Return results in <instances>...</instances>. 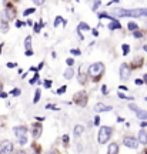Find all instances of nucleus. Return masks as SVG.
<instances>
[{
    "mask_svg": "<svg viewBox=\"0 0 147 154\" xmlns=\"http://www.w3.org/2000/svg\"><path fill=\"white\" fill-rule=\"evenodd\" d=\"M144 50H146V51H147V46H144Z\"/></svg>",
    "mask_w": 147,
    "mask_h": 154,
    "instance_id": "nucleus-53",
    "label": "nucleus"
},
{
    "mask_svg": "<svg viewBox=\"0 0 147 154\" xmlns=\"http://www.w3.org/2000/svg\"><path fill=\"white\" fill-rule=\"evenodd\" d=\"M136 84H137V86H142V84H143V80H140V79H137V80H136Z\"/></svg>",
    "mask_w": 147,
    "mask_h": 154,
    "instance_id": "nucleus-44",
    "label": "nucleus"
},
{
    "mask_svg": "<svg viewBox=\"0 0 147 154\" xmlns=\"http://www.w3.org/2000/svg\"><path fill=\"white\" fill-rule=\"evenodd\" d=\"M79 82L84 84L86 83V76H84V73H83V67H80V77H79Z\"/></svg>",
    "mask_w": 147,
    "mask_h": 154,
    "instance_id": "nucleus-18",
    "label": "nucleus"
},
{
    "mask_svg": "<svg viewBox=\"0 0 147 154\" xmlns=\"http://www.w3.org/2000/svg\"><path fill=\"white\" fill-rule=\"evenodd\" d=\"M70 53H71V54H74V56H79V54H80V50H79V49H73Z\"/></svg>",
    "mask_w": 147,
    "mask_h": 154,
    "instance_id": "nucleus-34",
    "label": "nucleus"
},
{
    "mask_svg": "<svg viewBox=\"0 0 147 154\" xmlns=\"http://www.w3.org/2000/svg\"><path fill=\"white\" fill-rule=\"evenodd\" d=\"M73 76H74V73H73V69H71V67H69V69H67V70L64 72V79H66V80H70Z\"/></svg>",
    "mask_w": 147,
    "mask_h": 154,
    "instance_id": "nucleus-13",
    "label": "nucleus"
},
{
    "mask_svg": "<svg viewBox=\"0 0 147 154\" xmlns=\"http://www.w3.org/2000/svg\"><path fill=\"white\" fill-rule=\"evenodd\" d=\"M13 153V144L9 140H5L0 143V154H11Z\"/></svg>",
    "mask_w": 147,
    "mask_h": 154,
    "instance_id": "nucleus-4",
    "label": "nucleus"
},
{
    "mask_svg": "<svg viewBox=\"0 0 147 154\" xmlns=\"http://www.w3.org/2000/svg\"><path fill=\"white\" fill-rule=\"evenodd\" d=\"M123 143H124L126 147H129V149H137V146H139V141H137L134 137H124L123 140Z\"/></svg>",
    "mask_w": 147,
    "mask_h": 154,
    "instance_id": "nucleus-5",
    "label": "nucleus"
},
{
    "mask_svg": "<svg viewBox=\"0 0 147 154\" xmlns=\"http://www.w3.org/2000/svg\"><path fill=\"white\" fill-rule=\"evenodd\" d=\"M6 11H7V14H9V19H13V17H14V14H16V11L13 10L11 7H7V9H6Z\"/></svg>",
    "mask_w": 147,
    "mask_h": 154,
    "instance_id": "nucleus-20",
    "label": "nucleus"
},
{
    "mask_svg": "<svg viewBox=\"0 0 147 154\" xmlns=\"http://www.w3.org/2000/svg\"><path fill=\"white\" fill-rule=\"evenodd\" d=\"M42 124H34L33 126V137L34 138H39L40 136H42Z\"/></svg>",
    "mask_w": 147,
    "mask_h": 154,
    "instance_id": "nucleus-9",
    "label": "nucleus"
},
{
    "mask_svg": "<svg viewBox=\"0 0 147 154\" xmlns=\"http://www.w3.org/2000/svg\"><path fill=\"white\" fill-rule=\"evenodd\" d=\"M0 97H2V99H6V97H7V94H6V93H0Z\"/></svg>",
    "mask_w": 147,
    "mask_h": 154,
    "instance_id": "nucleus-47",
    "label": "nucleus"
},
{
    "mask_svg": "<svg viewBox=\"0 0 147 154\" xmlns=\"http://www.w3.org/2000/svg\"><path fill=\"white\" fill-rule=\"evenodd\" d=\"M142 127H147V121H143V123H142Z\"/></svg>",
    "mask_w": 147,
    "mask_h": 154,
    "instance_id": "nucleus-49",
    "label": "nucleus"
},
{
    "mask_svg": "<svg viewBox=\"0 0 147 154\" xmlns=\"http://www.w3.org/2000/svg\"><path fill=\"white\" fill-rule=\"evenodd\" d=\"M36 82H39V76H37V73L34 74V77H33L32 80H30V84H34Z\"/></svg>",
    "mask_w": 147,
    "mask_h": 154,
    "instance_id": "nucleus-30",
    "label": "nucleus"
},
{
    "mask_svg": "<svg viewBox=\"0 0 147 154\" xmlns=\"http://www.w3.org/2000/svg\"><path fill=\"white\" fill-rule=\"evenodd\" d=\"M47 154H53V153H47Z\"/></svg>",
    "mask_w": 147,
    "mask_h": 154,
    "instance_id": "nucleus-54",
    "label": "nucleus"
},
{
    "mask_svg": "<svg viewBox=\"0 0 147 154\" xmlns=\"http://www.w3.org/2000/svg\"><path fill=\"white\" fill-rule=\"evenodd\" d=\"M144 82L147 83V74H146V76H144Z\"/></svg>",
    "mask_w": 147,
    "mask_h": 154,
    "instance_id": "nucleus-51",
    "label": "nucleus"
},
{
    "mask_svg": "<svg viewBox=\"0 0 147 154\" xmlns=\"http://www.w3.org/2000/svg\"><path fill=\"white\" fill-rule=\"evenodd\" d=\"M44 26V23H40V24H34V32H36V33H39V32H40V29L43 27Z\"/></svg>",
    "mask_w": 147,
    "mask_h": 154,
    "instance_id": "nucleus-24",
    "label": "nucleus"
},
{
    "mask_svg": "<svg viewBox=\"0 0 147 154\" xmlns=\"http://www.w3.org/2000/svg\"><path fill=\"white\" fill-rule=\"evenodd\" d=\"M66 63H67V66H69V67H73L74 60H73V59H67V60H66Z\"/></svg>",
    "mask_w": 147,
    "mask_h": 154,
    "instance_id": "nucleus-29",
    "label": "nucleus"
},
{
    "mask_svg": "<svg viewBox=\"0 0 147 154\" xmlns=\"http://www.w3.org/2000/svg\"><path fill=\"white\" fill-rule=\"evenodd\" d=\"M43 3H44V2H42V0H36V2H34V5H36V6H42Z\"/></svg>",
    "mask_w": 147,
    "mask_h": 154,
    "instance_id": "nucleus-41",
    "label": "nucleus"
},
{
    "mask_svg": "<svg viewBox=\"0 0 147 154\" xmlns=\"http://www.w3.org/2000/svg\"><path fill=\"white\" fill-rule=\"evenodd\" d=\"M46 109H50V110H55V111L59 110V109H57L56 106H53V104H47V106H46Z\"/></svg>",
    "mask_w": 147,
    "mask_h": 154,
    "instance_id": "nucleus-32",
    "label": "nucleus"
},
{
    "mask_svg": "<svg viewBox=\"0 0 147 154\" xmlns=\"http://www.w3.org/2000/svg\"><path fill=\"white\" fill-rule=\"evenodd\" d=\"M19 143L24 146V144H27V137H23V138H19Z\"/></svg>",
    "mask_w": 147,
    "mask_h": 154,
    "instance_id": "nucleus-28",
    "label": "nucleus"
},
{
    "mask_svg": "<svg viewBox=\"0 0 147 154\" xmlns=\"http://www.w3.org/2000/svg\"><path fill=\"white\" fill-rule=\"evenodd\" d=\"M121 49H123V54H129V51H130V46H129V44H123V46H121Z\"/></svg>",
    "mask_w": 147,
    "mask_h": 154,
    "instance_id": "nucleus-21",
    "label": "nucleus"
},
{
    "mask_svg": "<svg viewBox=\"0 0 147 154\" xmlns=\"http://www.w3.org/2000/svg\"><path fill=\"white\" fill-rule=\"evenodd\" d=\"M44 86H46L47 88H50V86H52V82H50V80H46V82H44Z\"/></svg>",
    "mask_w": 147,
    "mask_h": 154,
    "instance_id": "nucleus-38",
    "label": "nucleus"
},
{
    "mask_svg": "<svg viewBox=\"0 0 147 154\" xmlns=\"http://www.w3.org/2000/svg\"><path fill=\"white\" fill-rule=\"evenodd\" d=\"M102 93H103V94H107V93H109V88L106 87V86H103V87H102Z\"/></svg>",
    "mask_w": 147,
    "mask_h": 154,
    "instance_id": "nucleus-37",
    "label": "nucleus"
},
{
    "mask_svg": "<svg viewBox=\"0 0 147 154\" xmlns=\"http://www.w3.org/2000/svg\"><path fill=\"white\" fill-rule=\"evenodd\" d=\"M136 114H137V117H139L140 120H147V111L140 110V111H137Z\"/></svg>",
    "mask_w": 147,
    "mask_h": 154,
    "instance_id": "nucleus-15",
    "label": "nucleus"
},
{
    "mask_svg": "<svg viewBox=\"0 0 147 154\" xmlns=\"http://www.w3.org/2000/svg\"><path fill=\"white\" fill-rule=\"evenodd\" d=\"M119 97H120V99H123V100H127V99H129V100H133V97H126L123 93H119Z\"/></svg>",
    "mask_w": 147,
    "mask_h": 154,
    "instance_id": "nucleus-33",
    "label": "nucleus"
},
{
    "mask_svg": "<svg viewBox=\"0 0 147 154\" xmlns=\"http://www.w3.org/2000/svg\"><path fill=\"white\" fill-rule=\"evenodd\" d=\"M32 13H34V9H27V10L23 11V16H29V14H32Z\"/></svg>",
    "mask_w": 147,
    "mask_h": 154,
    "instance_id": "nucleus-26",
    "label": "nucleus"
},
{
    "mask_svg": "<svg viewBox=\"0 0 147 154\" xmlns=\"http://www.w3.org/2000/svg\"><path fill=\"white\" fill-rule=\"evenodd\" d=\"M86 32V30H90V27H89V24L87 23H80L79 24V32Z\"/></svg>",
    "mask_w": 147,
    "mask_h": 154,
    "instance_id": "nucleus-16",
    "label": "nucleus"
},
{
    "mask_svg": "<svg viewBox=\"0 0 147 154\" xmlns=\"http://www.w3.org/2000/svg\"><path fill=\"white\" fill-rule=\"evenodd\" d=\"M24 46H26V49L27 50H32L30 49V46H32V37H30V36L26 37V40H24Z\"/></svg>",
    "mask_w": 147,
    "mask_h": 154,
    "instance_id": "nucleus-17",
    "label": "nucleus"
},
{
    "mask_svg": "<svg viewBox=\"0 0 147 154\" xmlns=\"http://www.w3.org/2000/svg\"><path fill=\"white\" fill-rule=\"evenodd\" d=\"M129 109H130V110H133L134 113H137V111H140L139 109H137V106H136V104H130V106H129Z\"/></svg>",
    "mask_w": 147,
    "mask_h": 154,
    "instance_id": "nucleus-27",
    "label": "nucleus"
},
{
    "mask_svg": "<svg viewBox=\"0 0 147 154\" xmlns=\"http://www.w3.org/2000/svg\"><path fill=\"white\" fill-rule=\"evenodd\" d=\"M99 6H100V2H96V3H93V7H92V9H93V10H97Z\"/></svg>",
    "mask_w": 147,
    "mask_h": 154,
    "instance_id": "nucleus-36",
    "label": "nucleus"
},
{
    "mask_svg": "<svg viewBox=\"0 0 147 154\" xmlns=\"http://www.w3.org/2000/svg\"><path fill=\"white\" fill-rule=\"evenodd\" d=\"M39 100H40V90H36V93H34V100H33V101H34V103H37Z\"/></svg>",
    "mask_w": 147,
    "mask_h": 154,
    "instance_id": "nucleus-22",
    "label": "nucleus"
},
{
    "mask_svg": "<svg viewBox=\"0 0 147 154\" xmlns=\"http://www.w3.org/2000/svg\"><path fill=\"white\" fill-rule=\"evenodd\" d=\"M0 93H2V83H0Z\"/></svg>",
    "mask_w": 147,
    "mask_h": 154,
    "instance_id": "nucleus-52",
    "label": "nucleus"
},
{
    "mask_svg": "<svg viewBox=\"0 0 147 154\" xmlns=\"http://www.w3.org/2000/svg\"><path fill=\"white\" fill-rule=\"evenodd\" d=\"M103 72H104V64L100 63V61L93 63L92 66L89 67V76H92L93 79H99V77L103 74Z\"/></svg>",
    "mask_w": 147,
    "mask_h": 154,
    "instance_id": "nucleus-2",
    "label": "nucleus"
},
{
    "mask_svg": "<svg viewBox=\"0 0 147 154\" xmlns=\"http://www.w3.org/2000/svg\"><path fill=\"white\" fill-rule=\"evenodd\" d=\"M26 133H27V128H26L24 126H17V127H14V134H16L17 138L26 137Z\"/></svg>",
    "mask_w": 147,
    "mask_h": 154,
    "instance_id": "nucleus-7",
    "label": "nucleus"
},
{
    "mask_svg": "<svg viewBox=\"0 0 147 154\" xmlns=\"http://www.w3.org/2000/svg\"><path fill=\"white\" fill-rule=\"evenodd\" d=\"M111 127L103 126L99 131V143L100 144H106V141H109L110 137H111Z\"/></svg>",
    "mask_w": 147,
    "mask_h": 154,
    "instance_id": "nucleus-3",
    "label": "nucleus"
},
{
    "mask_svg": "<svg viewBox=\"0 0 147 154\" xmlns=\"http://www.w3.org/2000/svg\"><path fill=\"white\" fill-rule=\"evenodd\" d=\"M22 24H23L22 22H16V26H17V27H20V26H22Z\"/></svg>",
    "mask_w": 147,
    "mask_h": 154,
    "instance_id": "nucleus-48",
    "label": "nucleus"
},
{
    "mask_svg": "<svg viewBox=\"0 0 147 154\" xmlns=\"http://www.w3.org/2000/svg\"><path fill=\"white\" fill-rule=\"evenodd\" d=\"M99 123H100V119H99V117H96V119H94V124H96V126H97Z\"/></svg>",
    "mask_w": 147,
    "mask_h": 154,
    "instance_id": "nucleus-46",
    "label": "nucleus"
},
{
    "mask_svg": "<svg viewBox=\"0 0 147 154\" xmlns=\"http://www.w3.org/2000/svg\"><path fill=\"white\" fill-rule=\"evenodd\" d=\"M14 154H26V153H24V151H16Z\"/></svg>",
    "mask_w": 147,
    "mask_h": 154,
    "instance_id": "nucleus-50",
    "label": "nucleus"
},
{
    "mask_svg": "<svg viewBox=\"0 0 147 154\" xmlns=\"http://www.w3.org/2000/svg\"><path fill=\"white\" fill-rule=\"evenodd\" d=\"M63 141H64L66 144L69 143V136H63Z\"/></svg>",
    "mask_w": 147,
    "mask_h": 154,
    "instance_id": "nucleus-43",
    "label": "nucleus"
},
{
    "mask_svg": "<svg viewBox=\"0 0 147 154\" xmlns=\"http://www.w3.org/2000/svg\"><path fill=\"white\" fill-rule=\"evenodd\" d=\"M139 141H140V144H147V133L144 130H140V133H139Z\"/></svg>",
    "mask_w": 147,
    "mask_h": 154,
    "instance_id": "nucleus-10",
    "label": "nucleus"
},
{
    "mask_svg": "<svg viewBox=\"0 0 147 154\" xmlns=\"http://www.w3.org/2000/svg\"><path fill=\"white\" fill-rule=\"evenodd\" d=\"M63 93H66V86H63L61 88H59V90H57V94H63Z\"/></svg>",
    "mask_w": 147,
    "mask_h": 154,
    "instance_id": "nucleus-35",
    "label": "nucleus"
},
{
    "mask_svg": "<svg viewBox=\"0 0 147 154\" xmlns=\"http://www.w3.org/2000/svg\"><path fill=\"white\" fill-rule=\"evenodd\" d=\"M99 17H100V19H110V20H114L113 17H110L109 14H106V13H100V14H99Z\"/></svg>",
    "mask_w": 147,
    "mask_h": 154,
    "instance_id": "nucleus-25",
    "label": "nucleus"
},
{
    "mask_svg": "<svg viewBox=\"0 0 147 154\" xmlns=\"http://www.w3.org/2000/svg\"><path fill=\"white\" fill-rule=\"evenodd\" d=\"M61 22H64V20H63V17L57 16V17H56V20H55V26H56V27H57V26H59V24H60V23H61Z\"/></svg>",
    "mask_w": 147,
    "mask_h": 154,
    "instance_id": "nucleus-23",
    "label": "nucleus"
},
{
    "mask_svg": "<svg viewBox=\"0 0 147 154\" xmlns=\"http://www.w3.org/2000/svg\"><path fill=\"white\" fill-rule=\"evenodd\" d=\"M7 67H9V69H13V67H16V63H7Z\"/></svg>",
    "mask_w": 147,
    "mask_h": 154,
    "instance_id": "nucleus-42",
    "label": "nucleus"
},
{
    "mask_svg": "<svg viewBox=\"0 0 147 154\" xmlns=\"http://www.w3.org/2000/svg\"><path fill=\"white\" fill-rule=\"evenodd\" d=\"M119 16H130V17H140V16H147V9H134V10H123L120 9L117 10Z\"/></svg>",
    "mask_w": 147,
    "mask_h": 154,
    "instance_id": "nucleus-1",
    "label": "nucleus"
},
{
    "mask_svg": "<svg viewBox=\"0 0 147 154\" xmlns=\"http://www.w3.org/2000/svg\"><path fill=\"white\" fill-rule=\"evenodd\" d=\"M19 94H20V90H19V88H13V90H11V96H19Z\"/></svg>",
    "mask_w": 147,
    "mask_h": 154,
    "instance_id": "nucleus-31",
    "label": "nucleus"
},
{
    "mask_svg": "<svg viewBox=\"0 0 147 154\" xmlns=\"http://www.w3.org/2000/svg\"><path fill=\"white\" fill-rule=\"evenodd\" d=\"M127 29L131 30V32H137V24L136 23H133V22H130L129 24H127Z\"/></svg>",
    "mask_w": 147,
    "mask_h": 154,
    "instance_id": "nucleus-19",
    "label": "nucleus"
},
{
    "mask_svg": "<svg viewBox=\"0 0 147 154\" xmlns=\"http://www.w3.org/2000/svg\"><path fill=\"white\" fill-rule=\"evenodd\" d=\"M33 54V50H26V56H32Z\"/></svg>",
    "mask_w": 147,
    "mask_h": 154,
    "instance_id": "nucleus-45",
    "label": "nucleus"
},
{
    "mask_svg": "<svg viewBox=\"0 0 147 154\" xmlns=\"http://www.w3.org/2000/svg\"><path fill=\"white\" fill-rule=\"evenodd\" d=\"M120 27H121V26H120V23L117 22L116 19H114V20H111V23L109 24V29H110V30H116V29H120Z\"/></svg>",
    "mask_w": 147,
    "mask_h": 154,
    "instance_id": "nucleus-12",
    "label": "nucleus"
},
{
    "mask_svg": "<svg viewBox=\"0 0 147 154\" xmlns=\"http://www.w3.org/2000/svg\"><path fill=\"white\" fill-rule=\"evenodd\" d=\"M119 153V146L117 143H111L109 146V154H117Z\"/></svg>",
    "mask_w": 147,
    "mask_h": 154,
    "instance_id": "nucleus-11",
    "label": "nucleus"
},
{
    "mask_svg": "<svg viewBox=\"0 0 147 154\" xmlns=\"http://www.w3.org/2000/svg\"><path fill=\"white\" fill-rule=\"evenodd\" d=\"M83 131H84V127H83V126H76V127H74V136H76V137L82 136Z\"/></svg>",
    "mask_w": 147,
    "mask_h": 154,
    "instance_id": "nucleus-14",
    "label": "nucleus"
},
{
    "mask_svg": "<svg viewBox=\"0 0 147 154\" xmlns=\"http://www.w3.org/2000/svg\"><path fill=\"white\" fill-rule=\"evenodd\" d=\"M129 76H130V67L124 63V64H121V66H120V77H121L123 80H127Z\"/></svg>",
    "mask_w": 147,
    "mask_h": 154,
    "instance_id": "nucleus-6",
    "label": "nucleus"
},
{
    "mask_svg": "<svg viewBox=\"0 0 147 154\" xmlns=\"http://www.w3.org/2000/svg\"><path fill=\"white\" fill-rule=\"evenodd\" d=\"M142 36H143V34H142V33H140V32H134V37H137V38H140V37H142Z\"/></svg>",
    "mask_w": 147,
    "mask_h": 154,
    "instance_id": "nucleus-40",
    "label": "nucleus"
},
{
    "mask_svg": "<svg viewBox=\"0 0 147 154\" xmlns=\"http://www.w3.org/2000/svg\"><path fill=\"white\" fill-rule=\"evenodd\" d=\"M94 110L96 111H110L111 110V106H106V104H103V103H97V104L94 106Z\"/></svg>",
    "mask_w": 147,
    "mask_h": 154,
    "instance_id": "nucleus-8",
    "label": "nucleus"
},
{
    "mask_svg": "<svg viewBox=\"0 0 147 154\" xmlns=\"http://www.w3.org/2000/svg\"><path fill=\"white\" fill-rule=\"evenodd\" d=\"M2 32H5V33L7 32V24H6V23L5 24H2Z\"/></svg>",
    "mask_w": 147,
    "mask_h": 154,
    "instance_id": "nucleus-39",
    "label": "nucleus"
}]
</instances>
